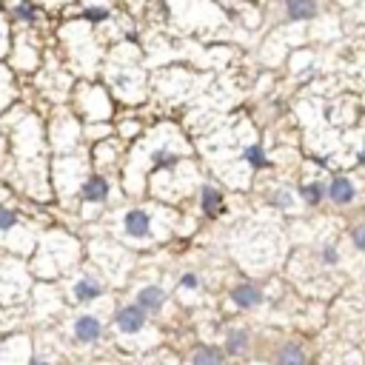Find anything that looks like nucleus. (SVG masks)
<instances>
[{
	"mask_svg": "<svg viewBox=\"0 0 365 365\" xmlns=\"http://www.w3.org/2000/svg\"><path fill=\"white\" fill-rule=\"evenodd\" d=\"M123 234L131 240H149L152 237V214L143 208H128L123 214Z\"/></svg>",
	"mask_w": 365,
	"mask_h": 365,
	"instance_id": "1",
	"label": "nucleus"
},
{
	"mask_svg": "<svg viewBox=\"0 0 365 365\" xmlns=\"http://www.w3.org/2000/svg\"><path fill=\"white\" fill-rule=\"evenodd\" d=\"M145 320H149V314H145L137 303L131 306H120L117 314H114V325L123 331V334H137L145 328Z\"/></svg>",
	"mask_w": 365,
	"mask_h": 365,
	"instance_id": "2",
	"label": "nucleus"
},
{
	"mask_svg": "<svg viewBox=\"0 0 365 365\" xmlns=\"http://www.w3.org/2000/svg\"><path fill=\"white\" fill-rule=\"evenodd\" d=\"M354 197H357V186H354L351 177L334 174L325 183V200H331L334 205H348V203H354Z\"/></svg>",
	"mask_w": 365,
	"mask_h": 365,
	"instance_id": "3",
	"label": "nucleus"
},
{
	"mask_svg": "<svg viewBox=\"0 0 365 365\" xmlns=\"http://www.w3.org/2000/svg\"><path fill=\"white\" fill-rule=\"evenodd\" d=\"M263 288L254 285V282H240L232 288V303L240 309V311H251L257 306H263Z\"/></svg>",
	"mask_w": 365,
	"mask_h": 365,
	"instance_id": "4",
	"label": "nucleus"
},
{
	"mask_svg": "<svg viewBox=\"0 0 365 365\" xmlns=\"http://www.w3.org/2000/svg\"><path fill=\"white\" fill-rule=\"evenodd\" d=\"M271 365H309V354H306V348L300 342L288 340V342H280L274 348Z\"/></svg>",
	"mask_w": 365,
	"mask_h": 365,
	"instance_id": "5",
	"label": "nucleus"
},
{
	"mask_svg": "<svg viewBox=\"0 0 365 365\" xmlns=\"http://www.w3.org/2000/svg\"><path fill=\"white\" fill-rule=\"evenodd\" d=\"M169 294H166V288L163 285H143L137 291V306L145 311V314H160L163 306H166Z\"/></svg>",
	"mask_w": 365,
	"mask_h": 365,
	"instance_id": "6",
	"label": "nucleus"
},
{
	"mask_svg": "<svg viewBox=\"0 0 365 365\" xmlns=\"http://www.w3.org/2000/svg\"><path fill=\"white\" fill-rule=\"evenodd\" d=\"M285 18L291 23H303V20H314L320 15V4L317 0H282Z\"/></svg>",
	"mask_w": 365,
	"mask_h": 365,
	"instance_id": "7",
	"label": "nucleus"
},
{
	"mask_svg": "<svg viewBox=\"0 0 365 365\" xmlns=\"http://www.w3.org/2000/svg\"><path fill=\"white\" fill-rule=\"evenodd\" d=\"M100 334H103V325H100V320H97V317H92V314H80V317L75 320V340H78V342L92 345V342H97V340H100Z\"/></svg>",
	"mask_w": 365,
	"mask_h": 365,
	"instance_id": "8",
	"label": "nucleus"
},
{
	"mask_svg": "<svg viewBox=\"0 0 365 365\" xmlns=\"http://www.w3.org/2000/svg\"><path fill=\"white\" fill-rule=\"evenodd\" d=\"M71 294H75L78 303H92V300H97V297L103 294V282H100L95 274H83V277L75 282V288H71Z\"/></svg>",
	"mask_w": 365,
	"mask_h": 365,
	"instance_id": "9",
	"label": "nucleus"
},
{
	"mask_svg": "<svg viewBox=\"0 0 365 365\" xmlns=\"http://www.w3.org/2000/svg\"><path fill=\"white\" fill-rule=\"evenodd\" d=\"M109 191H112L109 180L100 177V174H92V177H86L83 186H80V200H86V203H103V200L109 197Z\"/></svg>",
	"mask_w": 365,
	"mask_h": 365,
	"instance_id": "10",
	"label": "nucleus"
},
{
	"mask_svg": "<svg viewBox=\"0 0 365 365\" xmlns=\"http://www.w3.org/2000/svg\"><path fill=\"white\" fill-rule=\"evenodd\" d=\"M200 208H203V214L205 217H220L223 211H226V200H223V194L217 191L214 186H203L200 189Z\"/></svg>",
	"mask_w": 365,
	"mask_h": 365,
	"instance_id": "11",
	"label": "nucleus"
},
{
	"mask_svg": "<svg viewBox=\"0 0 365 365\" xmlns=\"http://www.w3.org/2000/svg\"><path fill=\"white\" fill-rule=\"evenodd\" d=\"M189 365H226V351L214 345H200L191 351Z\"/></svg>",
	"mask_w": 365,
	"mask_h": 365,
	"instance_id": "12",
	"label": "nucleus"
},
{
	"mask_svg": "<svg viewBox=\"0 0 365 365\" xmlns=\"http://www.w3.org/2000/svg\"><path fill=\"white\" fill-rule=\"evenodd\" d=\"M223 351L232 354V357H246V354L251 351V334H249L246 328L229 331V334H226V348H223Z\"/></svg>",
	"mask_w": 365,
	"mask_h": 365,
	"instance_id": "13",
	"label": "nucleus"
},
{
	"mask_svg": "<svg viewBox=\"0 0 365 365\" xmlns=\"http://www.w3.org/2000/svg\"><path fill=\"white\" fill-rule=\"evenodd\" d=\"M297 194H300L303 205H309V208H317V205H323V200H325V183H320V180L300 183Z\"/></svg>",
	"mask_w": 365,
	"mask_h": 365,
	"instance_id": "14",
	"label": "nucleus"
},
{
	"mask_svg": "<svg viewBox=\"0 0 365 365\" xmlns=\"http://www.w3.org/2000/svg\"><path fill=\"white\" fill-rule=\"evenodd\" d=\"M243 160L254 169V172H260V169H271V160H268V155H265V149L260 143H251V145H246V152H243Z\"/></svg>",
	"mask_w": 365,
	"mask_h": 365,
	"instance_id": "15",
	"label": "nucleus"
},
{
	"mask_svg": "<svg viewBox=\"0 0 365 365\" xmlns=\"http://www.w3.org/2000/svg\"><path fill=\"white\" fill-rule=\"evenodd\" d=\"M152 166L172 172V169L180 166V155H174V152H169V149H157V152H152Z\"/></svg>",
	"mask_w": 365,
	"mask_h": 365,
	"instance_id": "16",
	"label": "nucleus"
},
{
	"mask_svg": "<svg viewBox=\"0 0 365 365\" xmlns=\"http://www.w3.org/2000/svg\"><path fill=\"white\" fill-rule=\"evenodd\" d=\"M268 205H274V208H280V211L294 208V191H291V189H277V191H271Z\"/></svg>",
	"mask_w": 365,
	"mask_h": 365,
	"instance_id": "17",
	"label": "nucleus"
},
{
	"mask_svg": "<svg viewBox=\"0 0 365 365\" xmlns=\"http://www.w3.org/2000/svg\"><path fill=\"white\" fill-rule=\"evenodd\" d=\"M15 18H18L20 23H35V20H37V9H35L32 0H20V4L15 6Z\"/></svg>",
	"mask_w": 365,
	"mask_h": 365,
	"instance_id": "18",
	"label": "nucleus"
},
{
	"mask_svg": "<svg viewBox=\"0 0 365 365\" xmlns=\"http://www.w3.org/2000/svg\"><path fill=\"white\" fill-rule=\"evenodd\" d=\"M83 18L89 23H103V20H109V9L106 6H86L83 9Z\"/></svg>",
	"mask_w": 365,
	"mask_h": 365,
	"instance_id": "19",
	"label": "nucleus"
},
{
	"mask_svg": "<svg viewBox=\"0 0 365 365\" xmlns=\"http://www.w3.org/2000/svg\"><path fill=\"white\" fill-rule=\"evenodd\" d=\"M18 226V214L12 208H4L0 205V232H12Z\"/></svg>",
	"mask_w": 365,
	"mask_h": 365,
	"instance_id": "20",
	"label": "nucleus"
},
{
	"mask_svg": "<svg viewBox=\"0 0 365 365\" xmlns=\"http://www.w3.org/2000/svg\"><path fill=\"white\" fill-rule=\"evenodd\" d=\"M320 263L323 265H340V251H337V246H323L320 249Z\"/></svg>",
	"mask_w": 365,
	"mask_h": 365,
	"instance_id": "21",
	"label": "nucleus"
},
{
	"mask_svg": "<svg viewBox=\"0 0 365 365\" xmlns=\"http://www.w3.org/2000/svg\"><path fill=\"white\" fill-rule=\"evenodd\" d=\"M348 237H351V243H354V249H357V251H365V223L351 226Z\"/></svg>",
	"mask_w": 365,
	"mask_h": 365,
	"instance_id": "22",
	"label": "nucleus"
},
{
	"mask_svg": "<svg viewBox=\"0 0 365 365\" xmlns=\"http://www.w3.org/2000/svg\"><path fill=\"white\" fill-rule=\"evenodd\" d=\"M180 288H200V274L186 271V274L180 277Z\"/></svg>",
	"mask_w": 365,
	"mask_h": 365,
	"instance_id": "23",
	"label": "nucleus"
},
{
	"mask_svg": "<svg viewBox=\"0 0 365 365\" xmlns=\"http://www.w3.org/2000/svg\"><path fill=\"white\" fill-rule=\"evenodd\" d=\"M359 166H365V149H362V155H359V160H357Z\"/></svg>",
	"mask_w": 365,
	"mask_h": 365,
	"instance_id": "24",
	"label": "nucleus"
},
{
	"mask_svg": "<svg viewBox=\"0 0 365 365\" xmlns=\"http://www.w3.org/2000/svg\"><path fill=\"white\" fill-rule=\"evenodd\" d=\"M32 365H49V362H46V359H35Z\"/></svg>",
	"mask_w": 365,
	"mask_h": 365,
	"instance_id": "25",
	"label": "nucleus"
},
{
	"mask_svg": "<svg viewBox=\"0 0 365 365\" xmlns=\"http://www.w3.org/2000/svg\"><path fill=\"white\" fill-rule=\"evenodd\" d=\"M157 365H163V362H157Z\"/></svg>",
	"mask_w": 365,
	"mask_h": 365,
	"instance_id": "26",
	"label": "nucleus"
}]
</instances>
